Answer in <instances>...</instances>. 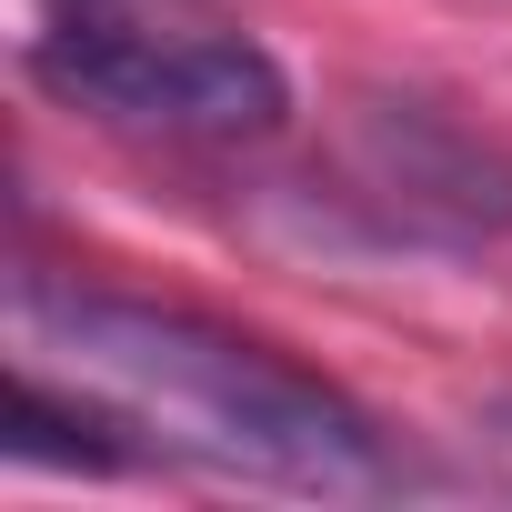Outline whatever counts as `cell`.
<instances>
[{
	"instance_id": "6da1fadb",
	"label": "cell",
	"mask_w": 512,
	"mask_h": 512,
	"mask_svg": "<svg viewBox=\"0 0 512 512\" xmlns=\"http://www.w3.org/2000/svg\"><path fill=\"white\" fill-rule=\"evenodd\" d=\"M21 332L41 352H61L91 392H111L161 452H191L211 472L272 482V492H322V502H362L392 492V452L382 422L302 372L292 352L251 342L191 302H141V292H101V282H21Z\"/></svg>"
},
{
	"instance_id": "7a4b0ae2",
	"label": "cell",
	"mask_w": 512,
	"mask_h": 512,
	"mask_svg": "<svg viewBox=\"0 0 512 512\" xmlns=\"http://www.w3.org/2000/svg\"><path fill=\"white\" fill-rule=\"evenodd\" d=\"M31 71L71 111L181 151H241L292 121V71L231 0H51Z\"/></svg>"
},
{
	"instance_id": "3957f363",
	"label": "cell",
	"mask_w": 512,
	"mask_h": 512,
	"mask_svg": "<svg viewBox=\"0 0 512 512\" xmlns=\"http://www.w3.org/2000/svg\"><path fill=\"white\" fill-rule=\"evenodd\" d=\"M342 201L422 251H492L512 241V151L452 121L422 91H362L342 121Z\"/></svg>"
},
{
	"instance_id": "277c9868",
	"label": "cell",
	"mask_w": 512,
	"mask_h": 512,
	"mask_svg": "<svg viewBox=\"0 0 512 512\" xmlns=\"http://www.w3.org/2000/svg\"><path fill=\"white\" fill-rule=\"evenodd\" d=\"M472 432H482V452H492V472H502V482H512V392H492V402H482V422H472Z\"/></svg>"
}]
</instances>
